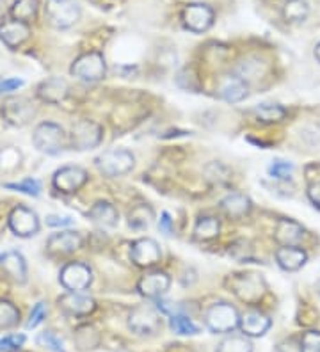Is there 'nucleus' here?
<instances>
[{
    "label": "nucleus",
    "instance_id": "nucleus-47",
    "mask_svg": "<svg viewBox=\"0 0 320 352\" xmlns=\"http://www.w3.org/2000/svg\"><path fill=\"white\" fill-rule=\"evenodd\" d=\"M315 57H317V60L320 63V43L315 47Z\"/></svg>",
    "mask_w": 320,
    "mask_h": 352
},
{
    "label": "nucleus",
    "instance_id": "nucleus-2",
    "mask_svg": "<svg viewBox=\"0 0 320 352\" xmlns=\"http://www.w3.org/2000/svg\"><path fill=\"white\" fill-rule=\"evenodd\" d=\"M34 146L38 148L41 153L47 155H57L64 150L66 146V133L56 123H41L38 129L34 130Z\"/></svg>",
    "mask_w": 320,
    "mask_h": 352
},
{
    "label": "nucleus",
    "instance_id": "nucleus-7",
    "mask_svg": "<svg viewBox=\"0 0 320 352\" xmlns=\"http://www.w3.org/2000/svg\"><path fill=\"white\" fill-rule=\"evenodd\" d=\"M102 126L91 120H82L73 125L72 130V146L73 150L85 151L93 150L102 142Z\"/></svg>",
    "mask_w": 320,
    "mask_h": 352
},
{
    "label": "nucleus",
    "instance_id": "nucleus-30",
    "mask_svg": "<svg viewBox=\"0 0 320 352\" xmlns=\"http://www.w3.org/2000/svg\"><path fill=\"white\" fill-rule=\"evenodd\" d=\"M221 224L215 217H201L194 226V236L198 241H212L219 235Z\"/></svg>",
    "mask_w": 320,
    "mask_h": 352
},
{
    "label": "nucleus",
    "instance_id": "nucleus-8",
    "mask_svg": "<svg viewBox=\"0 0 320 352\" xmlns=\"http://www.w3.org/2000/svg\"><path fill=\"white\" fill-rule=\"evenodd\" d=\"M231 288L239 299L246 302L260 301L265 294L264 279L258 274H240L231 279Z\"/></svg>",
    "mask_w": 320,
    "mask_h": 352
},
{
    "label": "nucleus",
    "instance_id": "nucleus-23",
    "mask_svg": "<svg viewBox=\"0 0 320 352\" xmlns=\"http://www.w3.org/2000/svg\"><path fill=\"white\" fill-rule=\"evenodd\" d=\"M274 239L281 245H297L304 239V228L290 219H281L277 223Z\"/></svg>",
    "mask_w": 320,
    "mask_h": 352
},
{
    "label": "nucleus",
    "instance_id": "nucleus-26",
    "mask_svg": "<svg viewBox=\"0 0 320 352\" xmlns=\"http://www.w3.org/2000/svg\"><path fill=\"white\" fill-rule=\"evenodd\" d=\"M38 95L41 96V100H45V102L57 103L61 102V100L66 98V95H68V84H66V80H63V78L59 77L48 78V80H45L41 86H39Z\"/></svg>",
    "mask_w": 320,
    "mask_h": 352
},
{
    "label": "nucleus",
    "instance_id": "nucleus-43",
    "mask_svg": "<svg viewBox=\"0 0 320 352\" xmlns=\"http://www.w3.org/2000/svg\"><path fill=\"white\" fill-rule=\"evenodd\" d=\"M47 224L50 228H63V226H72L73 219L72 217H61V215H48Z\"/></svg>",
    "mask_w": 320,
    "mask_h": 352
},
{
    "label": "nucleus",
    "instance_id": "nucleus-19",
    "mask_svg": "<svg viewBox=\"0 0 320 352\" xmlns=\"http://www.w3.org/2000/svg\"><path fill=\"white\" fill-rule=\"evenodd\" d=\"M0 265L4 269L9 278L17 283H25L27 279V263L25 258L21 256L18 251H6L0 256Z\"/></svg>",
    "mask_w": 320,
    "mask_h": 352
},
{
    "label": "nucleus",
    "instance_id": "nucleus-49",
    "mask_svg": "<svg viewBox=\"0 0 320 352\" xmlns=\"http://www.w3.org/2000/svg\"><path fill=\"white\" fill-rule=\"evenodd\" d=\"M120 352H128V351H120Z\"/></svg>",
    "mask_w": 320,
    "mask_h": 352
},
{
    "label": "nucleus",
    "instance_id": "nucleus-46",
    "mask_svg": "<svg viewBox=\"0 0 320 352\" xmlns=\"http://www.w3.org/2000/svg\"><path fill=\"white\" fill-rule=\"evenodd\" d=\"M308 198L312 199V203H315L317 206H320V182L308 187Z\"/></svg>",
    "mask_w": 320,
    "mask_h": 352
},
{
    "label": "nucleus",
    "instance_id": "nucleus-22",
    "mask_svg": "<svg viewBox=\"0 0 320 352\" xmlns=\"http://www.w3.org/2000/svg\"><path fill=\"white\" fill-rule=\"evenodd\" d=\"M30 29L27 23L18 22V20H9L0 25V39L8 45L9 48L20 47L25 39H29Z\"/></svg>",
    "mask_w": 320,
    "mask_h": 352
},
{
    "label": "nucleus",
    "instance_id": "nucleus-42",
    "mask_svg": "<svg viewBox=\"0 0 320 352\" xmlns=\"http://www.w3.org/2000/svg\"><path fill=\"white\" fill-rule=\"evenodd\" d=\"M21 86H23V80H20V78H8V80L0 82V95L11 93V91H17L18 87Z\"/></svg>",
    "mask_w": 320,
    "mask_h": 352
},
{
    "label": "nucleus",
    "instance_id": "nucleus-9",
    "mask_svg": "<svg viewBox=\"0 0 320 352\" xmlns=\"http://www.w3.org/2000/svg\"><path fill=\"white\" fill-rule=\"evenodd\" d=\"M61 283L70 292H84L85 288H89L91 281H93V274L91 269L84 263H68L61 271Z\"/></svg>",
    "mask_w": 320,
    "mask_h": 352
},
{
    "label": "nucleus",
    "instance_id": "nucleus-27",
    "mask_svg": "<svg viewBox=\"0 0 320 352\" xmlns=\"http://www.w3.org/2000/svg\"><path fill=\"white\" fill-rule=\"evenodd\" d=\"M310 14V6L306 0H286L283 6V16L286 22L299 23L304 22Z\"/></svg>",
    "mask_w": 320,
    "mask_h": 352
},
{
    "label": "nucleus",
    "instance_id": "nucleus-35",
    "mask_svg": "<svg viewBox=\"0 0 320 352\" xmlns=\"http://www.w3.org/2000/svg\"><path fill=\"white\" fill-rule=\"evenodd\" d=\"M36 342H38L41 347L48 349V351L52 352H66L63 340H61L56 333H52V331H45V333H41V335L36 338Z\"/></svg>",
    "mask_w": 320,
    "mask_h": 352
},
{
    "label": "nucleus",
    "instance_id": "nucleus-15",
    "mask_svg": "<svg viewBox=\"0 0 320 352\" xmlns=\"http://www.w3.org/2000/svg\"><path fill=\"white\" fill-rule=\"evenodd\" d=\"M169 287L171 279L166 272H149L145 278H141V281L137 285L139 292L145 297H148V299H158V297H162L164 294L169 290Z\"/></svg>",
    "mask_w": 320,
    "mask_h": 352
},
{
    "label": "nucleus",
    "instance_id": "nucleus-25",
    "mask_svg": "<svg viewBox=\"0 0 320 352\" xmlns=\"http://www.w3.org/2000/svg\"><path fill=\"white\" fill-rule=\"evenodd\" d=\"M89 219L94 224H98L100 228H114L118 226L120 214H118V210H116L111 203L100 201L89 210Z\"/></svg>",
    "mask_w": 320,
    "mask_h": 352
},
{
    "label": "nucleus",
    "instance_id": "nucleus-24",
    "mask_svg": "<svg viewBox=\"0 0 320 352\" xmlns=\"http://www.w3.org/2000/svg\"><path fill=\"white\" fill-rule=\"evenodd\" d=\"M221 208L230 217L240 219V217H244V215H248L251 212V199L246 194L231 192L221 201Z\"/></svg>",
    "mask_w": 320,
    "mask_h": 352
},
{
    "label": "nucleus",
    "instance_id": "nucleus-11",
    "mask_svg": "<svg viewBox=\"0 0 320 352\" xmlns=\"http://www.w3.org/2000/svg\"><path fill=\"white\" fill-rule=\"evenodd\" d=\"M87 182V173L78 166H66L54 176V187L64 194H73Z\"/></svg>",
    "mask_w": 320,
    "mask_h": 352
},
{
    "label": "nucleus",
    "instance_id": "nucleus-1",
    "mask_svg": "<svg viewBox=\"0 0 320 352\" xmlns=\"http://www.w3.org/2000/svg\"><path fill=\"white\" fill-rule=\"evenodd\" d=\"M45 16L56 29H68L81 18V6L75 0H47Z\"/></svg>",
    "mask_w": 320,
    "mask_h": 352
},
{
    "label": "nucleus",
    "instance_id": "nucleus-29",
    "mask_svg": "<svg viewBox=\"0 0 320 352\" xmlns=\"http://www.w3.org/2000/svg\"><path fill=\"white\" fill-rule=\"evenodd\" d=\"M255 114L264 123H277V121L285 120L286 109H283L277 103H260L255 107Z\"/></svg>",
    "mask_w": 320,
    "mask_h": 352
},
{
    "label": "nucleus",
    "instance_id": "nucleus-6",
    "mask_svg": "<svg viewBox=\"0 0 320 352\" xmlns=\"http://www.w3.org/2000/svg\"><path fill=\"white\" fill-rule=\"evenodd\" d=\"M205 322L213 333H230L239 326L240 317L237 309L228 302H217L210 306L205 315Z\"/></svg>",
    "mask_w": 320,
    "mask_h": 352
},
{
    "label": "nucleus",
    "instance_id": "nucleus-5",
    "mask_svg": "<svg viewBox=\"0 0 320 352\" xmlns=\"http://www.w3.org/2000/svg\"><path fill=\"white\" fill-rule=\"evenodd\" d=\"M70 72H72L73 77H77L85 82L102 80L107 72L105 59H103V56L98 54V52H89V54H84V56L78 57L72 65Z\"/></svg>",
    "mask_w": 320,
    "mask_h": 352
},
{
    "label": "nucleus",
    "instance_id": "nucleus-12",
    "mask_svg": "<svg viewBox=\"0 0 320 352\" xmlns=\"http://www.w3.org/2000/svg\"><path fill=\"white\" fill-rule=\"evenodd\" d=\"M184 23L192 32H205L213 23V11L206 4H191L184 9Z\"/></svg>",
    "mask_w": 320,
    "mask_h": 352
},
{
    "label": "nucleus",
    "instance_id": "nucleus-41",
    "mask_svg": "<svg viewBox=\"0 0 320 352\" xmlns=\"http://www.w3.org/2000/svg\"><path fill=\"white\" fill-rule=\"evenodd\" d=\"M45 317H47V305H45V302H38V305L34 306V309H32V314H30L29 322H27V329H34V327H38L39 324L45 320Z\"/></svg>",
    "mask_w": 320,
    "mask_h": 352
},
{
    "label": "nucleus",
    "instance_id": "nucleus-14",
    "mask_svg": "<svg viewBox=\"0 0 320 352\" xmlns=\"http://www.w3.org/2000/svg\"><path fill=\"white\" fill-rule=\"evenodd\" d=\"M2 112H4V118L8 120V123L14 126H23L32 120L36 109L32 107V103L29 100L13 98L6 102Z\"/></svg>",
    "mask_w": 320,
    "mask_h": 352
},
{
    "label": "nucleus",
    "instance_id": "nucleus-21",
    "mask_svg": "<svg viewBox=\"0 0 320 352\" xmlns=\"http://www.w3.org/2000/svg\"><path fill=\"white\" fill-rule=\"evenodd\" d=\"M59 306L72 315H89L96 308L93 299L82 292H70L63 296L59 299Z\"/></svg>",
    "mask_w": 320,
    "mask_h": 352
},
{
    "label": "nucleus",
    "instance_id": "nucleus-38",
    "mask_svg": "<svg viewBox=\"0 0 320 352\" xmlns=\"http://www.w3.org/2000/svg\"><path fill=\"white\" fill-rule=\"evenodd\" d=\"M301 352H320V333L308 331L301 338Z\"/></svg>",
    "mask_w": 320,
    "mask_h": 352
},
{
    "label": "nucleus",
    "instance_id": "nucleus-37",
    "mask_svg": "<svg viewBox=\"0 0 320 352\" xmlns=\"http://www.w3.org/2000/svg\"><path fill=\"white\" fill-rule=\"evenodd\" d=\"M292 173H294V166L286 160H273V164L269 166V175L277 180H288Z\"/></svg>",
    "mask_w": 320,
    "mask_h": 352
},
{
    "label": "nucleus",
    "instance_id": "nucleus-3",
    "mask_svg": "<svg viewBox=\"0 0 320 352\" xmlns=\"http://www.w3.org/2000/svg\"><path fill=\"white\" fill-rule=\"evenodd\" d=\"M128 327L141 336L155 335L162 327V318L158 314V308H153L149 305L137 306L132 309V314L128 317Z\"/></svg>",
    "mask_w": 320,
    "mask_h": 352
},
{
    "label": "nucleus",
    "instance_id": "nucleus-34",
    "mask_svg": "<svg viewBox=\"0 0 320 352\" xmlns=\"http://www.w3.org/2000/svg\"><path fill=\"white\" fill-rule=\"evenodd\" d=\"M169 326L171 329L175 331L176 335H198V333H200V327L192 322L191 318L185 317V315L182 314L171 315Z\"/></svg>",
    "mask_w": 320,
    "mask_h": 352
},
{
    "label": "nucleus",
    "instance_id": "nucleus-32",
    "mask_svg": "<svg viewBox=\"0 0 320 352\" xmlns=\"http://www.w3.org/2000/svg\"><path fill=\"white\" fill-rule=\"evenodd\" d=\"M20 322V311L14 305L8 301H0V331L11 329Z\"/></svg>",
    "mask_w": 320,
    "mask_h": 352
},
{
    "label": "nucleus",
    "instance_id": "nucleus-10",
    "mask_svg": "<svg viewBox=\"0 0 320 352\" xmlns=\"http://www.w3.org/2000/svg\"><path fill=\"white\" fill-rule=\"evenodd\" d=\"M9 226L18 236H32L38 233L39 219L27 206H17L9 215Z\"/></svg>",
    "mask_w": 320,
    "mask_h": 352
},
{
    "label": "nucleus",
    "instance_id": "nucleus-13",
    "mask_svg": "<svg viewBox=\"0 0 320 352\" xmlns=\"http://www.w3.org/2000/svg\"><path fill=\"white\" fill-rule=\"evenodd\" d=\"M132 262L139 267H151L157 262H160V245L153 241V239H139L134 242L132 251H130Z\"/></svg>",
    "mask_w": 320,
    "mask_h": 352
},
{
    "label": "nucleus",
    "instance_id": "nucleus-4",
    "mask_svg": "<svg viewBox=\"0 0 320 352\" xmlns=\"http://www.w3.org/2000/svg\"><path fill=\"white\" fill-rule=\"evenodd\" d=\"M134 164H136V159L128 150H109L96 159V168L111 178L130 173L134 169Z\"/></svg>",
    "mask_w": 320,
    "mask_h": 352
},
{
    "label": "nucleus",
    "instance_id": "nucleus-44",
    "mask_svg": "<svg viewBox=\"0 0 320 352\" xmlns=\"http://www.w3.org/2000/svg\"><path fill=\"white\" fill-rule=\"evenodd\" d=\"M158 228H160V232H162L164 235H171V233H173V221H171V215L167 214V212H164V214L160 215Z\"/></svg>",
    "mask_w": 320,
    "mask_h": 352
},
{
    "label": "nucleus",
    "instance_id": "nucleus-18",
    "mask_svg": "<svg viewBox=\"0 0 320 352\" xmlns=\"http://www.w3.org/2000/svg\"><path fill=\"white\" fill-rule=\"evenodd\" d=\"M276 260L277 265L281 267L283 271L294 272L299 271V269L306 263L308 254L306 251H303L301 248H297V245H283V248L277 250Z\"/></svg>",
    "mask_w": 320,
    "mask_h": 352
},
{
    "label": "nucleus",
    "instance_id": "nucleus-36",
    "mask_svg": "<svg viewBox=\"0 0 320 352\" xmlns=\"http://www.w3.org/2000/svg\"><path fill=\"white\" fill-rule=\"evenodd\" d=\"M6 189H13L18 192L29 194V196H39L41 194V184L34 178H27V180L20 182V184H6Z\"/></svg>",
    "mask_w": 320,
    "mask_h": 352
},
{
    "label": "nucleus",
    "instance_id": "nucleus-48",
    "mask_svg": "<svg viewBox=\"0 0 320 352\" xmlns=\"http://www.w3.org/2000/svg\"><path fill=\"white\" fill-rule=\"evenodd\" d=\"M317 292H319V296H320V281L317 283Z\"/></svg>",
    "mask_w": 320,
    "mask_h": 352
},
{
    "label": "nucleus",
    "instance_id": "nucleus-16",
    "mask_svg": "<svg viewBox=\"0 0 320 352\" xmlns=\"http://www.w3.org/2000/svg\"><path fill=\"white\" fill-rule=\"evenodd\" d=\"M52 254H70L82 248V239L75 232H61L52 235L47 244Z\"/></svg>",
    "mask_w": 320,
    "mask_h": 352
},
{
    "label": "nucleus",
    "instance_id": "nucleus-17",
    "mask_svg": "<svg viewBox=\"0 0 320 352\" xmlns=\"http://www.w3.org/2000/svg\"><path fill=\"white\" fill-rule=\"evenodd\" d=\"M239 326L244 331V335L262 336L269 331L270 318L265 314H262V311H258V309H249V311H246L240 317Z\"/></svg>",
    "mask_w": 320,
    "mask_h": 352
},
{
    "label": "nucleus",
    "instance_id": "nucleus-45",
    "mask_svg": "<svg viewBox=\"0 0 320 352\" xmlns=\"http://www.w3.org/2000/svg\"><path fill=\"white\" fill-rule=\"evenodd\" d=\"M277 352H301V342L297 344L295 340H286L277 345Z\"/></svg>",
    "mask_w": 320,
    "mask_h": 352
},
{
    "label": "nucleus",
    "instance_id": "nucleus-28",
    "mask_svg": "<svg viewBox=\"0 0 320 352\" xmlns=\"http://www.w3.org/2000/svg\"><path fill=\"white\" fill-rule=\"evenodd\" d=\"M153 219V210L146 205L136 206V208H132V212L128 214V224H130L134 230H146V228L151 226Z\"/></svg>",
    "mask_w": 320,
    "mask_h": 352
},
{
    "label": "nucleus",
    "instance_id": "nucleus-20",
    "mask_svg": "<svg viewBox=\"0 0 320 352\" xmlns=\"http://www.w3.org/2000/svg\"><path fill=\"white\" fill-rule=\"evenodd\" d=\"M219 96L230 103L242 102L248 96V84L237 75H228L219 84Z\"/></svg>",
    "mask_w": 320,
    "mask_h": 352
},
{
    "label": "nucleus",
    "instance_id": "nucleus-40",
    "mask_svg": "<svg viewBox=\"0 0 320 352\" xmlns=\"http://www.w3.org/2000/svg\"><path fill=\"white\" fill-rule=\"evenodd\" d=\"M23 344H25L23 335L4 336V338H0V352H17L20 351Z\"/></svg>",
    "mask_w": 320,
    "mask_h": 352
},
{
    "label": "nucleus",
    "instance_id": "nucleus-31",
    "mask_svg": "<svg viewBox=\"0 0 320 352\" xmlns=\"http://www.w3.org/2000/svg\"><path fill=\"white\" fill-rule=\"evenodd\" d=\"M38 0H17L11 8V14L18 22H30L38 13Z\"/></svg>",
    "mask_w": 320,
    "mask_h": 352
},
{
    "label": "nucleus",
    "instance_id": "nucleus-50",
    "mask_svg": "<svg viewBox=\"0 0 320 352\" xmlns=\"http://www.w3.org/2000/svg\"><path fill=\"white\" fill-rule=\"evenodd\" d=\"M17 352H18V351H17Z\"/></svg>",
    "mask_w": 320,
    "mask_h": 352
},
{
    "label": "nucleus",
    "instance_id": "nucleus-39",
    "mask_svg": "<svg viewBox=\"0 0 320 352\" xmlns=\"http://www.w3.org/2000/svg\"><path fill=\"white\" fill-rule=\"evenodd\" d=\"M77 338H85L84 344L81 345L82 351H87V349H94L98 345V333L94 331V327L84 326L77 331Z\"/></svg>",
    "mask_w": 320,
    "mask_h": 352
},
{
    "label": "nucleus",
    "instance_id": "nucleus-33",
    "mask_svg": "<svg viewBox=\"0 0 320 352\" xmlns=\"http://www.w3.org/2000/svg\"><path fill=\"white\" fill-rule=\"evenodd\" d=\"M215 352H253V345L246 336H228L219 344Z\"/></svg>",
    "mask_w": 320,
    "mask_h": 352
}]
</instances>
